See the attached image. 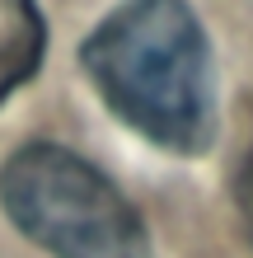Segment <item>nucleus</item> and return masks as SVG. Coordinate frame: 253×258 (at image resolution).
Returning <instances> with one entry per match:
<instances>
[{"label": "nucleus", "instance_id": "nucleus-2", "mask_svg": "<svg viewBox=\"0 0 253 258\" xmlns=\"http://www.w3.org/2000/svg\"><path fill=\"white\" fill-rule=\"evenodd\" d=\"M0 207L52 258H155L145 221L75 150L28 141L0 169Z\"/></svg>", "mask_w": 253, "mask_h": 258}, {"label": "nucleus", "instance_id": "nucleus-3", "mask_svg": "<svg viewBox=\"0 0 253 258\" xmlns=\"http://www.w3.org/2000/svg\"><path fill=\"white\" fill-rule=\"evenodd\" d=\"M42 47H47V24L38 0H0V103L24 80H33Z\"/></svg>", "mask_w": 253, "mask_h": 258}, {"label": "nucleus", "instance_id": "nucleus-1", "mask_svg": "<svg viewBox=\"0 0 253 258\" xmlns=\"http://www.w3.org/2000/svg\"><path fill=\"white\" fill-rule=\"evenodd\" d=\"M99 99L145 141L197 155L216 132V75L188 0H127L80 42Z\"/></svg>", "mask_w": 253, "mask_h": 258}, {"label": "nucleus", "instance_id": "nucleus-4", "mask_svg": "<svg viewBox=\"0 0 253 258\" xmlns=\"http://www.w3.org/2000/svg\"><path fill=\"white\" fill-rule=\"evenodd\" d=\"M234 211H239V221H244V235L253 239V146L239 160V174H234Z\"/></svg>", "mask_w": 253, "mask_h": 258}]
</instances>
